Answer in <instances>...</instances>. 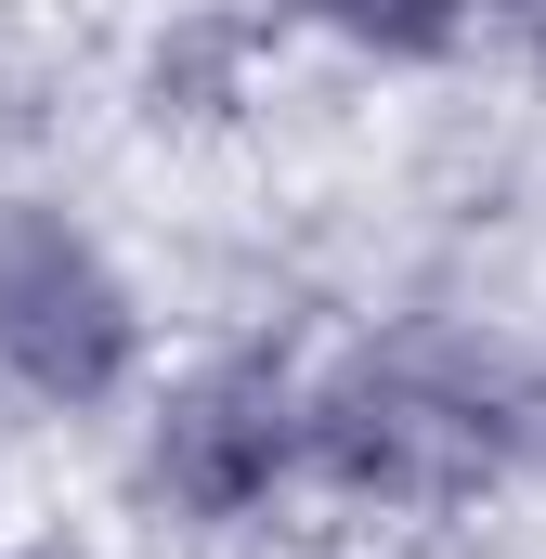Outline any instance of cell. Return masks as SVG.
<instances>
[{"label": "cell", "mask_w": 546, "mask_h": 559, "mask_svg": "<svg viewBox=\"0 0 546 559\" xmlns=\"http://www.w3.org/2000/svg\"><path fill=\"white\" fill-rule=\"evenodd\" d=\"M0 365L39 378V391H66V404L131 365L118 286L92 274V248L66 222H39V209H0Z\"/></svg>", "instance_id": "obj_1"}, {"label": "cell", "mask_w": 546, "mask_h": 559, "mask_svg": "<svg viewBox=\"0 0 546 559\" xmlns=\"http://www.w3.org/2000/svg\"><path fill=\"white\" fill-rule=\"evenodd\" d=\"M286 455H299L286 391H273V378H209V391L169 417V442H156V481H169L182 508H248Z\"/></svg>", "instance_id": "obj_2"}, {"label": "cell", "mask_w": 546, "mask_h": 559, "mask_svg": "<svg viewBox=\"0 0 546 559\" xmlns=\"http://www.w3.org/2000/svg\"><path fill=\"white\" fill-rule=\"evenodd\" d=\"M339 26H365V39H404V52H429L442 26H455V0H325Z\"/></svg>", "instance_id": "obj_3"}]
</instances>
